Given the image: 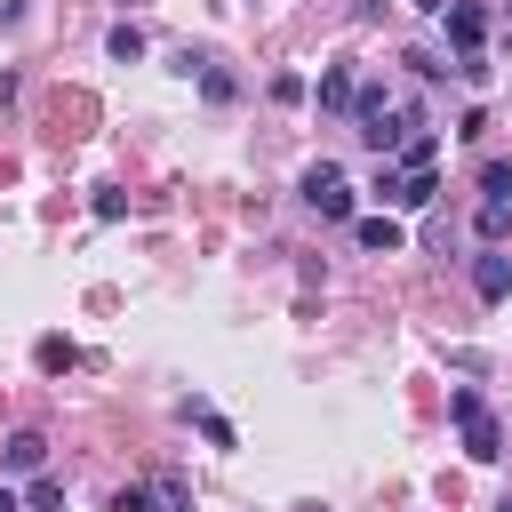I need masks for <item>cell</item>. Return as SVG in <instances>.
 <instances>
[{"instance_id":"1","label":"cell","mask_w":512,"mask_h":512,"mask_svg":"<svg viewBox=\"0 0 512 512\" xmlns=\"http://www.w3.org/2000/svg\"><path fill=\"white\" fill-rule=\"evenodd\" d=\"M352 120H360V136H368L376 152H400V144L424 128V104H416V96H392V88H360Z\"/></svg>"},{"instance_id":"2","label":"cell","mask_w":512,"mask_h":512,"mask_svg":"<svg viewBox=\"0 0 512 512\" xmlns=\"http://www.w3.org/2000/svg\"><path fill=\"white\" fill-rule=\"evenodd\" d=\"M448 416L464 424V456H472V464H496V456H504V424L488 416V400H480L472 384H456V392H448Z\"/></svg>"},{"instance_id":"3","label":"cell","mask_w":512,"mask_h":512,"mask_svg":"<svg viewBox=\"0 0 512 512\" xmlns=\"http://www.w3.org/2000/svg\"><path fill=\"white\" fill-rule=\"evenodd\" d=\"M296 192H304V208H312V216H328V224H352V184H344V168H336V160H312Z\"/></svg>"},{"instance_id":"4","label":"cell","mask_w":512,"mask_h":512,"mask_svg":"<svg viewBox=\"0 0 512 512\" xmlns=\"http://www.w3.org/2000/svg\"><path fill=\"white\" fill-rule=\"evenodd\" d=\"M432 192H440L432 168H384V176H376V200H384V208H424Z\"/></svg>"},{"instance_id":"5","label":"cell","mask_w":512,"mask_h":512,"mask_svg":"<svg viewBox=\"0 0 512 512\" xmlns=\"http://www.w3.org/2000/svg\"><path fill=\"white\" fill-rule=\"evenodd\" d=\"M448 16V40L464 48V56H480V40H488V8H472V0H456V8H440Z\"/></svg>"},{"instance_id":"6","label":"cell","mask_w":512,"mask_h":512,"mask_svg":"<svg viewBox=\"0 0 512 512\" xmlns=\"http://www.w3.org/2000/svg\"><path fill=\"white\" fill-rule=\"evenodd\" d=\"M352 240H360L368 256H400V248H408V232H400L392 216H352Z\"/></svg>"},{"instance_id":"7","label":"cell","mask_w":512,"mask_h":512,"mask_svg":"<svg viewBox=\"0 0 512 512\" xmlns=\"http://www.w3.org/2000/svg\"><path fill=\"white\" fill-rule=\"evenodd\" d=\"M320 104H328V112H352V104H360V72H352V64H328V72H320Z\"/></svg>"},{"instance_id":"8","label":"cell","mask_w":512,"mask_h":512,"mask_svg":"<svg viewBox=\"0 0 512 512\" xmlns=\"http://www.w3.org/2000/svg\"><path fill=\"white\" fill-rule=\"evenodd\" d=\"M472 288H480L488 304H504V296H512V256H496V248H488V256L472 264Z\"/></svg>"},{"instance_id":"9","label":"cell","mask_w":512,"mask_h":512,"mask_svg":"<svg viewBox=\"0 0 512 512\" xmlns=\"http://www.w3.org/2000/svg\"><path fill=\"white\" fill-rule=\"evenodd\" d=\"M0 464H8V472H40V464H48V432H8Z\"/></svg>"},{"instance_id":"10","label":"cell","mask_w":512,"mask_h":512,"mask_svg":"<svg viewBox=\"0 0 512 512\" xmlns=\"http://www.w3.org/2000/svg\"><path fill=\"white\" fill-rule=\"evenodd\" d=\"M392 160H400V168H432V160H440V136H432V128H416V136H408Z\"/></svg>"},{"instance_id":"11","label":"cell","mask_w":512,"mask_h":512,"mask_svg":"<svg viewBox=\"0 0 512 512\" xmlns=\"http://www.w3.org/2000/svg\"><path fill=\"white\" fill-rule=\"evenodd\" d=\"M32 360H40V376H64V368H72L80 352H72L64 336H40V344H32Z\"/></svg>"},{"instance_id":"12","label":"cell","mask_w":512,"mask_h":512,"mask_svg":"<svg viewBox=\"0 0 512 512\" xmlns=\"http://www.w3.org/2000/svg\"><path fill=\"white\" fill-rule=\"evenodd\" d=\"M152 512H192V488H184L176 472H160V480H152Z\"/></svg>"},{"instance_id":"13","label":"cell","mask_w":512,"mask_h":512,"mask_svg":"<svg viewBox=\"0 0 512 512\" xmlns=\"http://www.w3.org/2000/svg\"><path fill=\"white\" fill-rule=\"evenodd\" d=\"M104 48H112L120 64H136V56H144V32H136V24H112V40H104Z\"/></svg>"},{"instance_id":"14","label":"cell","mask_w":512,"mask_h":512,"mask_svg":"<svg viewBox=\"0 0 512 512\" xmlns=\"http://www.w3.org/2000/svg\"><path fill=\"white\" fill-rule=\"evenodd\" d=\"M480 192H488V200H512V168L488 160V168H480Z\"/></svg>"},{"instance_id":"15","label":"cell","mask_w":512,"mask_h":512,"mask_svg":"<svg viewBox=\"0 0 512 512\" xmlns=\"http://www.w3.org/2000/svg\"><path fill=\"white\" fill-rule=\"evenodd\" d=\"M104 512H152V488H120V496H112Z\"/></svg>"},{"instance_id":"16","label":"cell","mask_w":512,"mask_h":512,"mask_svg":"<svg viewBox=\"0 0 512 512\" xmlns=\"http://www.w3.org/2000/svg\"><path fill=\"white\" fill-rule=\"evenodd\" d=\"M0 512H24V504H16V496H8V488H0Z\"/></svg>"},{"instance_id":"17","label":"cell","mask_w":512,"mask_h":512,"mask_svg":"<svg viewBox=\"0 0 512 512\" xmlns=\"http://www.w3.org/2000/svg\"><path fill=\"white\" fill-rule=\"evenodd\" d=\"M416 8H432V16H440V8H448V0H416Z\"/></svg>"},{"instance_id":"18","label":"cell","mask_w":512,"mask_h":512,"mask_svg":"<svg viewBox=\"0 0 512 512\" xmlns=\"http://www.w3.org/2000/svg\"><path fill=\"white\" fill-rule=\"evenodd\" d=\"M496 512H512V496H504V504H496Z\"/></svg>"}]
</instances>
